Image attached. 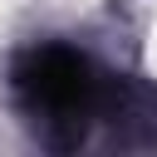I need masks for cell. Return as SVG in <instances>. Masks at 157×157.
<instances>
[{"label":"cell","instance_id":"cell-1","mask_svg":"<svg viewBox=\"0 0 157 157\" xmlns=\"http://www.w3.org/2000/svg\"><path fill=\"white\" fill-rule=\"evenodd\" d=\"M15 98L20 108L44 128L54 147H74L88 137V128L113 113V83L93 69L88 54L69 44H39L20 54L15 64Z\"/></svg>","mask_w":157,"mask_h":157}]
</instances>
